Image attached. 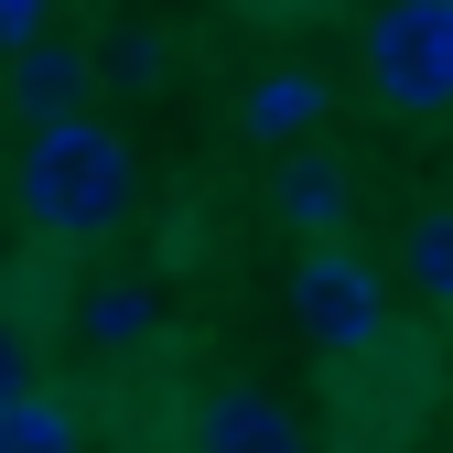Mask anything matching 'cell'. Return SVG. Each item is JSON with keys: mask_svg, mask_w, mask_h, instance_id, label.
<instances>
[{"mask_svg": "<svg viewBox=\"0 0 453 453\" xmlns=\"http://www.w3.org/2000/svg\"><path fill=\"white\" fill-rule=\"evenodd\" d=\"M12 205H22L33 238L87 249V238H108V226L141 205V162H130V141L108 130V119L65 108V119H33L22 173H12Z\"/></svg>", "mask_w": 453, "mask_h": 453, "instance_id": "6da1fadb", "label": "cell"}, {"mask_svg": "<svg viewBox=\"0 0 453 453\" xmlns=\"http://www.w3.org/2000/svg\"><path fill=\"white\" fill-rule=\"evenodd\" d=\"M292 334L313 357H378V334H388L378 270L357 249H334V238H303V259H292Z\"/></svg>", "mask_w": 453, "mask_h": 453, "instance_id": "7a4b0ae2", "label": "cell"}, {"mask_svg": "<svg viewBox=\"0 0 453 453\" xmlns=\"http://www.w3.org/2000/svg\"><path fill=\"white\" fill-rule=\"evenodd\" d=\"M367 87L400 119H442L453 108V0H388L367 22Z\"/></svg>", "mask_w": 453, "mask_h": 453, "instance_id": "3957f363", "label": "cell"}, {"mask_svg": "<svg viewBox=\"0 0 453 453\" xmlns=\"http://www.w3.org/2000/svg\"><path fill=\"white\" fill-rule=\"evenodd\" d=\"M195 442L205 453H303L313 421L280 411L270 388H216V400H195Z\"/></svg>", "mask_w": 453, "mask_h": 453, "instance_id": "277c9868", "label": "cell"}, {"mask_svg": "<svg viewBox=\"0 0 453 453\" xmlns=\"http://www.w3.org/2000/svg\"><path fill=\"white\" fill-rule=\"evenodd\" d=\"M87 87H97L87 43H65V33H22L12 43V108L22 119H65V108H87Z\"/></svg>", "mask_w": 453, "mask_h": 453, "instance_id": "5b68a950", "label": "cell"}, {"mask_svg": "<svg viewBox=\"0 0 453 453\" xmlns=\"http://www.w3.org/2000/svg\"><path fill=\"white\" fill-rule=\"evenodd\" d=\"M270 216L292 226V238H334V226H346V162L334 151H292L270 173Z\"/></svg>", "mask_w": 453, "mask_h": 453, "instance_id": "8992f818", "label": "cell"}, {"mask_svg": "<svg viewBox=\"0 0 453 453\" xmlns=\"http://www.w3.org/2000/svg\"><path fill=\"white\" fill-rule=\"evenodd\" d=\"M151 324H162V303L141 292V280H87V303H76V334L87 346H151Z\"/></svg>", "mask_w": 453, "mask_h": 453, "instance_id": "52a82bcc", "label": "cell"}, {"mask_svg": "<svg viewBox=\"0 0 453 453\" xmlns=\"http://www.w3.org/2000/svg\"><path fill=\"white\" fill-rule=\"evenodd\" d=\"M0 453H76V411L43 400V388H12L0 400Z\"/></svg>", "mask_w": 453, "mask_h": 453, "instance_id": "ba28073f", "label": "cell"}, {"mask_svg": "<svg viewBox=\"0 0 453 453\" xmlns=\"http://www.w3.org/2000/svg\"><path fill=\"white\" fill-rule=\"evenodd\" d=\"M400 259H411V292L453 313V205H421V216H411V238H400Z\"/></svg>", "mask_w": 453, "mask_h": 453, "instance_id": "9c48e42d", "label": "cell"}, {"mask_svg": "<svg viewBox=\"0 0 453 453\" xmlns=\"http://www.w3.org/2000/svg\"><path fill=\"white\" fill-rule=\"evenodd\" d=\"M303 119H324V76H259V97H249V130H259V141H292Z\"/></svg>", "mask_w": 453, "mask_h": 453, "instance_id": "30bf717a", "label": "cell"}, {"mask_svg": "<svg viewBox=\"0 0 453 453\" xmlns=\"http://www.w3.org/2000/svg\"><path fill=\"white\" fill-rule=\"evenodd\" d=\"M108 76H119V87H151V76H162V33H151V22H119V43H108Z\"/></svg>", "mask_w": 453, "mask_h": 453, "instance_id": "8fae6325", "label": "cell"}, {"mask_svg": "<svg viewBox=\"0 0 453 453\" xmlns=\"http://www.w3.org/2000/svg\"><path fill=\"white\" fill-rule=\"evenodd\" d=\"M12 388H33V334L0 313V400H12Z\"/></svg>", "mask_w": 453, "mask_h": 453, "instance_id": "7c38bea8", "label": "cell"}, {"mask_svg": "<svg viewBox=\"0 0 453 453\" xmlns=\"http://www.w3.org/2000/svg\"><path fill=\"white\" fill-rule=\"evenodd\" d=\"M33 22H43V0H0V43H22Z\"/></svg>", "mask_w": 453, "mask_h": 453, "instance_id": "4fadbf2b", "label": "cell"}]
</instances>
